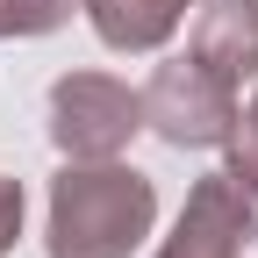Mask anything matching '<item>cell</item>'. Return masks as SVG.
<instances>
[{
    "label": "cell",
    "instance_id": "7",
    "mask_svg": "<svg viewBox=\"0 0 258 258\" xmlns=\"http://www.w3.org/2000/svg\"><path fill=\"white\" fill-rule=\"evenodd\" d=\"M79 0H0V43L8 36H50V29L72 22Z\"/></svg>",
    "mask_w": 258,
    "mask_h": 258
},
{
    "label": "cell",
    "instance_id": "5",
    "mask_svg": "<svg viewBox=\"0 0 258 258\" xmlns=\"http://www.w3.org/2000/svg\"><path fill=\"white\" fill-rule=\"evenodd\" d=\"M194 57L230 86L258 79V0H208L194 22Z\"/></svg>",
    "mask_w": 258,
    "mask_h": 258
},
{
    "label": "cell",
    "instance_id": "9",
    "mask_svg": "<svg viewBox=\"0 0 258 258\" xmlns=\"http://www.w3.org/2000/svg\"><path fill=\"white\" fill-rule=\"evenodd\" d=\"M22 179H0V258L15 251V237H22Z\"/></svg>",
    "mask_w": 258,
    "mask_h": 258
},
{
    "label": "cell",
    "instance_id": "6",
    "mask_svg": "<svg viewBox=\"0 0 258 258\" xmlns=\"http://www.w3.org/2000/svg\"><path fill=\"white\" fill-rule=\"evenodd\" d=\"M79 8H86L93 36L108 50H158V43H172V29L194 8H208V0H79Z\"/></svg>",
    "mask_w": 258,
    "mask_h": 258
},
{
    "label": "cell",
    "instance_id": "4",
    "mask_svg": "<svg viewBox=\"0 0 258 258\" xmlns=\"http://www.w3.org/2000/svg\"><path fill=\"white\" fill-rule=\"evenodd\" d=\"M244 244H258V179H244L237 165H215L194 179L186 215L158 244V258H244Z\"/></svg>",
    "mask_w": 258,
    "mask_h": 258
},
{
    "label": "cell",
    "instance_id": "1",
    "mask_svg": "<svg viewBox=\"0 0 258 258\" xmlns=\"http://www.w3.org/2000/svg\"><path fill=\"white\" fill-rule=\"evenodd\" d=\"M158 222V186L122 158H64L50 179V258H129Z\"/></svg>",
    "mask_w": 258,
    "mask_h": 258
},
{
    "label": "cell",
    "instance_id": "3",
    "mask_svg": "<svg viewBox=\"0 0 258 258\" xmlns=\"http://www.w3.org/2000/svg\"><path fill=\"white\" fill-rule=\"evenodd\" d=\"M144 129V93L108 72H64L50 86V144L64 158H122Z\"/></svg>",
    "mask_w": 258,
    "mask_h": 258
},
{
    "label": "cell",
    "instance_id": "8",
    "mask_svg": "<svg viewBox=\"0 0 258 258\" xmlns=\"http://www.w3.org/2000/svg\"><path fill=\"white\" fill-rule=\"evenodd\" d=\"M230 165L244 172V179H258V93L237 108V137H230Z\"/></svg>",
    "mask_w": 258,
    "mask_h": 258
},
{
    "label": "cell",
    "instance_id": "2",
    "mask_svg": "<svg viewBox=\"0 0 258 258\" xmlns=\"http://www.w3.org/2000/svg\"><path fill=\"white\" fill-rule=\"evenodd\" d=\"M144 129H158L172 151H215L237 137V86L215 79L201 57H165L144 86Z\"/></svg>",
    "mask_w": 258,
    "mask_h": 258
}]
</instances>
